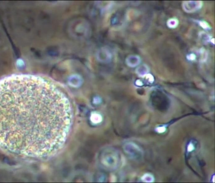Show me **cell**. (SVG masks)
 Instances as JSON below:
<instances>
[{
    "label": "cell",
    "instance_id": "8",
    "mask_svg": "<svg viewBox=\"0 0 215 183\" xmlns=\"http://www.w3.org/2000/svg\"><path fill=\"white\" fill-rule=\"evenodd\" d=\"M166 127L165 126H158L156 128V131L157 132L159 133H163L166 131Z\"/></svg>",
    "mask_w": 215,
    "mask_h": 183
},
{
    "label": "cell",
    "instance_id": "6",
    "mask_svg": "<svg viewBox=\"0 0 215 183\" xmlns=\"http://www.w3.org/2000/svg\"><path fill=\"white\" fill-rule=\"evenodd\" d=\"M91 119L94 123H99L102 121V117L98 113H94L91 115Z\"/></svg>",
    "mask_w": 215,
    "mask_h": 183
},
{
    "label": "cell",
    "instance_id": "9",
    "mask_svg": "<svg viewBox=\"0 0 215 183\" xmlns=\"http://www.w3.org/2000/svg\"><path fill=\"white\" fill-rule=\"evenodd\" d=\"M194 145L193 144V143H191V142L189 143L187 147V151L189 152H191L194 150Z\"/></svg>",
    "mask_w": 215,
    "mask_h": 183
},
{
    "label": "cell",
    "instance_id": "7",
    "mask_svg": "<svg viewBox=\"0 0 215 183\" xmlns=\"http://www.w3.org/2000/svg\"><path fill=\"white\" fill-rule=\"evenodd\" d=\"M137 74L141 76L145 75L147 72V68L145 66L143 65L140 66L137 69Z\"/></svg>",
    "mask_w": 215,
    "mask_h": 183
},
{
    "label": "cell",
    "instance_id": "3",
    "mask_svg": "<svg viewBox=\"0 0 215 183\" xmlns=\"http://www.w3.org/2000/svg\"><path fill=\"white\" fill-rule=\"evenodd\" d=\"M124 149L127 155L134 159L139 160L142 158L143 155L141 148L133 142L126 143L124 145Z\"/></svg>",
    "mask_w": 215,
    "mask_h": 183
},
{
    "label": "cell",
    "instance_id": "2",
    "mask_svg": "<svg viewBox=\"0 0 215 183\" xmlns=\"http://www.w3.org/2000/svg\"><path fill=\"white\" fill-rule=\"evenodd\" d=\"M100 161L106 169L109 171L116 169L120 162L119 154L115 150L107 149L100 154Z\"/></svg>",
    "mask_w": 215,
    "mask_h": 183
},
{
    "label": "cell",
    "instance_id": "4",
    "mask_svg": "<svg viewBox=\"0 0 215 183\" xmlns=\"http://www.w3.org/2000/svg\"><path fill=\"white\" fill-rule=\"evenodd\" d=\"M140 59L137 56H131L127 59V64L132 67L136 66L139 64Z\"/></svg>",
    "mask_w": 215,
    "mask_h": 183
},
{
    "label": "cell",
    "instance_id": "1",
    "mask_svg": "<svg viewBox=\"0 0 215 183\" xmlns=\"http://www.w3.org/2000/svg\"><path fill=\"white\" fill-rule=\"evenodd\" d=\"M72 122L68 98L36 75H12L0 80V148L33 158L56 154Z\"/></svg>",
    "mask_w": 215,
    "mask_h": 183
},
{
    "label": "cell",
    "instance_id": "5",
    "mask_svg": "<svg viewBox=\"0 0 215 183\" xmlns=\"http://www.w3.org/2000/svg\"><path fill=\"white\" fill-rule=\"evenodd\" d=\"M141 180L144 182L145 183H152L154 181V177L150 173H146L144 175L142 178Z\"/></svg>",
    "mask_w": 215,
    "mask_h": 183
}]
</instances>
